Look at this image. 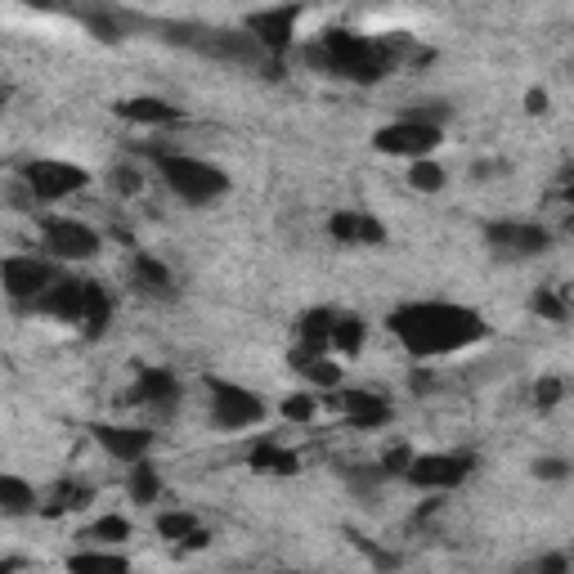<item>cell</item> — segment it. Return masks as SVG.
<instances>
[{
	"label": "cell",
	"instance_id": "1",
	"mask_svg": "<svg viewBox=\"0 0 574 574\" xmlns=\"http://www.w3.org/2000/svg\"><path fill=\"white\" fill-rule=\"evenodd\" d=\"M391 332L413 359H440L476 346L489 337V323L480 310L453 301H409L391 310Z\"/></svg>",
	"mask_w": 574,
	"mask_h": 574
},
{
	"label": "cell",
	"instance_id": "2",
	"mask_svg": "<svg viewBox=\"0 0 574 574\" xmlns=\"http://www.w3.org/2000/svg\"><path fill=\"white\" fill-rule=\"evenodd\" d=\"M400 50H409V36H355V32H323L314 45H305V63L314 72L328 77H346V81H382L386 72L400 63Z\"/></svg>",
	"mask_w": 574,
	"mask_h": 574
},
{
	"label": "cell",
	"instance_id": "3",
	"mask_svg": "<svg viewBox=\"0 0 574 574\" xmlns=\"http://www.w3.org/2000/svg\"><path fill=\"white\" fill-rule=\"evenodd\" d=\"M153 166L162 171L166 189H171L180 202H193V207H207V202H216L220 193L229 189V175L220 171V166H211V162H198V157L162 153V148H157Z\"/></svg>",
	"mask_w": 574,
	"mask_h": 574
},
{
	"label": "cell",
	"instance_id": "4",
	"mask_svg": "<svg viewBox=\"0 0 574 574\" xmlns=\"http://www.w3.org/2000/svg\"><path fill=\"white\" fill-rule=\"evenodd\" d=\"M207 391H211V422L220 431H243L265 418L261 395L247 391V386L225 382V377H207Z\"/></svg>",
	"mask_w": 574,
	"mask_h": 574
},
{
	"label": "cell",
	"instance_id": "5",
	"mask_svg": "<svg viewBox=\"0 0 574 574\" xmlns=\"http://www.w3.org/2000/svg\"><path fill=\"white\" fill-rule=\"evenodd\" d=\"M23 184L32 189L36 202H59L86 189L90 171L77 162H59V157H36V162H23Z\"/></svg>",
	"mask_w": 574,
	"mask_h": 574
},
{
	"label": "cell",
	"instance_id": "6",
	"mask_svg": "<svg viewBox=\"0 0 574 574\" xmlns=\"http://www.w3.org/2000/svg\"><path fill=\"white\" fill-rule=\"evenodd\" d=\"M435 144H440V126L422 122V117H404V122L382 126L373 135L377 153H391V157H431Z\"/></svg>",
	"mask_w": 574,
	"mask_h": 574
},
{
	"label": "cell",
	"instance_id": "7",
	"mask_svg": "<svg viewBox=\"0 0 574 574\" xmlns=\"http://www.w3.org/2000/svg\"><path fill=\"white\" fill-rule=\"evenodd\" d=\"M296 18H301V5H274V9H256L247 18V32L261 45L270 59H283L287 45L296 41Z\"/></svg>",
	"mask_w": 574,
	"mask_h": 574
},
{
	"label": "cell",
	"instance_id": "8",
	"mask_svg": "<svg viewBox=\"0 0 574 574\" xmlns=\"http://www.w3.org/2000/svg\"><path fill=\"white\" fill-rule=\"evenodd\" d=\"M471 467H476L471 453H422V458H413V467L404 471V480L418 489H453L467 480Z\"/></svg>",
	"mask_w": 574,
	"mask_h": 574
},
{
	"label": "cell",
	"instance_id": "9",
	"mask_svg": "<svg viewBox=\"0 0 574 574\" xmlns=\"http://www.w3.org/2000/svg\"><path fill=\"white\" fill-rule=\"evenodd\" d=\"M41 243L54 261H90L99 252V234L90 225H81V220H45Z\"/></svg>",
	"mask_w": 574,
	"mask_h": 574
},
{
	"label": "cell",
	"instance_id": "10",
	"mask_svg": "<svg viewBox=\"0 0 574 574\" xmlns=\"http://www.w3.org/2000/svg\"><path fill=\"white\" fill-rule=\"evenodd\" d=\"M485 243L503 256H539L552 247V234L543 225H521V220H489Z\"/></svg>",
	"mask_w": 574,
	"mask_h": 574
},
{
	"label": "cell",
	"instance_id": "11",
	"mask_svg": "<svg viewBox=\"0 0 574 574\" xmlns=\"http://www.w3.org/2000/svg\"><path fill=\"white\" fill-rule=\"evenodd\" d=\"M0 274H5V292L14 301H36L45 287L59 279V270L50 261H36V256H5Z\"/></svg>",
	"mask_w": 574,
	"mask_h": 574
},
{
	"label": "cell",
	"instance_id": "12",
	"mask_svg": "<svg viewBox=\"0 0 574 574\" xmlns=\"http://www.w3.org/2000/svg\"><path fill=\"white\" fill-rule=\"evenodd\" d=\"M86 301H90V279H54L32 305L63 323H81L86 319Z\"/></svg>",
	"mask_w": 574,
	"mask_h": 574
},
{
	"label": "cell",
	"instance_id": "13",
	"mask_svg": "<svg viewBox=\"0 0 574 574\" xmlns=\"http://www.w3.org/2000/svg\"><path fill=\"white\" fill-rule=\"evenodd\" d=\"M328 234L337 243H350V247H377L386 243V225L373 216V211H337L328 220Z\"/></svg>",
	"mask_w": 574,
	"mask_h": 574
},
{
	"label": "cell",
	"instance_id": "14",
	"mask_svg": "<svg viewBox=\"0 0 574 574\" xmlns=\"http://www.w3.org/2000/svg\"><path fill=\"white\" fill-rule=\"evenodd\" d=\"M95 440L113 453L117 462H140L153 444V431L144 427H95Z\"/></svg>",
	"mask_w": 574,
	"mask_h": 574
},
{
	"label": "cell",
	"instance_id": "15",
	"mask_svg": "<svg viewBox=\"0 0 574 574\" xmlns=\"http://www.w3.org/2000/svg\"><path fill=\"white\" fill-rule=\"evenodd\" d=\"M341 404H346L350 427H359V431H373V427L391 422V404L373 391H350V395H341Z\"/></svg>",
	"mask_w": 574,
	"mask_h": 574
},
{
	"label": "cell",
	"instance_id": "16",
	"mask_svg": "<svg viewBox=\"0 0 574 574\" xmlns=\"http://www.w3.org/2000/svg\"><path fill=\"white\" fill-rule=\"evenodd\" d=\"M117 117L140 122V126H175V122H180V108L166 104V99L140 95V99H122V104H117Z\"/></svg>",
	"mask_w": 574,
	"mask_h": 574
},
{
	"label": "cell",
	"instance_id": "17",
	"mask_svg": "<svg viewBox=\"0 0 574 574\" xmlns=\"http://www.w3.org/2000/svg\"><path fill=\"white\" fill-rule=\"evenodd\" d=\"M131 400H140V404H157V409H166V404L180 400V382H175V373H166V368H144V373L135 377Z\"/></svg>",
	"mask_w": 574,
	"mask_h": 574
},
{
	"label": "cell",
	"instance_id": "18",
	"mask_svg": "<svg viewBox=\"0 0 574 574\" xmlns=\"http://www.w3.org/2000/svg\"><path fill=\"white\" fill-rule=\"evenodd\" d=\"M332 323H337V310H310L301 319V346L305 355H328L332 350Z\"/></svg>",
	"mask_w": 574,
	"mask_h": 574
},
{
	"label": "cell",
	"instance_id": "19",
	"mask_svg": "<svg viewBox=\"0 0 574 574\" xmlns=\"http://www.w3.org/2000/svg\"><path fill=\"white\" fill-rule=\"evenodd\" d=\"M157 534L171 543H189V548H202L207 543V530L198 525V516L189 512H162L157 516Z\"/></svg>",
	"mask_w": 574,
	"mask_h": 574
},
{
	"label": "cell",
	"instance_id": "20",
	"mask_svg": "<svg viewBox=\"0 0 574 574\" xmlns=\"http://www.w3.org/2000/svg\"><path fill=\"white\" fill-rule=\"evenodd\" d=\"M247 462H252L256 471H265V476H292L296 467H301V458H296L292 449H283V444H256L252 453H247Z\"/></svg>",
	"mask_w": 574,
	"mask_h": 574
},
{
	"label": "cell",
	"instance_id": "21",
	"mask_svg": "<svg viewBox=\"0 0 574 574\" xmlns=\"http://www.w3.org/2000/svg\"><path fill=\"white\" fill-rule=\"evenodd\" d=\"M90 489L86 485H72V480H59V485L45 494V503H41V512L45 516H63V512H81V507L90 503Z\"/></svg>",
	"mask_w": 574,
	"mask_h": 574
},
{
	"label": "cell",
	"instance_id": "22",
	"mask_svg": "<svg viewBox=\"0 0 574 574\" xmlns=\"http://www.w3.org/2000/svg\"><path fill=\"white\" fill-rule=\"evenodd\" d=\"M292 368L314 386H337L341 382V368L332 364L328 355H305V350H292Z\"/></svg>",
	"mask_w": 574,
	"mask_h": 574
},
{
	"label": "cell",
	"instance_id": "23",
	"mask_svg": "<svg viewBox=\"0 0 574 574\" xmlns=\"http://www.w3.org/2000/svg\"><path fill=\"white\" fill-rule=\"evenodd\" d=\"M368 341V323L359 319V314H337V323H332V350H341V355H359Z\"/></svg>",
	"mask_w": 574,
	"mask_h": 574
},
{
	"label": "cell",
	"instance_id": "24",
	"mask_svg": "<svg viewBox=\"0 0 574 574\" xmlns=\"http://www.w3.org/2000/svg\"><path fill=\"white\" fill-rule=\"evenodd\" d=\"M36 507V489L18 476H0V512L5 516H23Z\"/></svg>",
	"mask_w": 574,
	"mask_h": 574
},
{
	"label": "cell",
	"instance_id": "25",
	"mask_svg": "<svg viewBox=\"0 0 574 574\" xmlns=\"http://www.w3.org/2000/svg\"><path fill=\"white\" fill-rule=\"evenodd\" d=\"M68 570H72V574H90V570H99V574H122V570H131V561H126V557H113V552H77V557H68Z\"/></svg>",
	"mask_w": 574,
	"mask_h": 574
},
{
	"label": "cell",
	"instance_id": "26",
	"mask_svg": "<svg viewBox=\"0 0 574 574\" xmlns=\"http://www.w3.org/2000/svg\"><path fill=\"white\" fill-rule=\"evenodd\" d=\"M86 337H99V332L113 323V301H108V292L99 283H90V301H86Z\"/></svg>",
	"mask_w": 574,
	"mask_h": 574
},
{
	"label": "cell",
	"instance_id": "27",
	"mask_svg": "<svg viewBox=\"0 0 574 574\" xmlns=\"http://www.w3.org/2000/svg\"><path fill=\"white\" fill-rule=\"evenodd\" d=\"M135 283L148 287V292H157V296H166L171 292V270H166L162 261H153V256H135Z\"/></svg>",
	"mask_w": 574,
	"mask_h": 574
},
{
	"label": "cell",
	"instance_id": "28",
	"mask_svg": "<svg viewBox=\"0 0 574 574\" xmlns=\"http://www.w3.org/2000/svg\"><path fill=\"white\" fill-rule=\"evenodd\" d=\"M162 494V480H157V471L148 467V462H131V498L135 503H153V498Z\"/></svg>",
	"mask_w": 574,
	"mask_h": 574
},
{
	"label": "cell",
	"instance_id": "29",
	"mask_svg": "<svg viewBox=\"0 0 574 574\" xmlns=\"http://www.w3.org/2000/svg\"><path fill=\"white\" fill-rule=\"evenodd\" d=\"M530 310L539 314V319H548V323H566V319H570V305H566V296H561V292H552V287H539V292H534Z\"/></svg>",
	"mask_w": 574,
	"mask_h": 574
},
{
	"label": "cell",
	"instance_id": "30",
	"mask_svg": "<svg viewBox=\"0 0 574 574\" xmlns=\"http://www.w3.org/2000/svg\"><path fill=\"white\" fill-rule=\"evenodd\" d=\"M409 184H413L418 193L444 189V166H435L431 157H418V162H413V171H409Z\"/></svg>",
	"mask_w": 574,
	"mask_h": 574
},
{
	"label": "cell",
	"instance_id": "31",
	"mask_svg": "<svg viewBox=\"0 0 574 574\" xmlns=\"http://www.w3.org/2000/svg\"><path fill=\"white\" fill-rule=\"evenodd\" d=\"M81 18H86V27H90V32L99 36V41H122V36H126L122 18L104 14V9H86V14H81Z\"/></svg>",
	"mask_w": 574,
	"mask_h": 574
},
{
	"label": "cell",
	"instance_id": "32",
	"mask_svg": "<svg viewBox=\"0 0 574 574\" xmlns=\"http://www.w3.org/2000/svg\"><path fill=\"white\" fill-rule=\"evenodd\" d=\"M561 395H566L561 377H539V382H534V409H557Z\"/></svg>",
	"mask_w": 574,
	"mask_h": 574
},
{
	"label": "cell",
	"instance_id": "33",
	"mask_svg": "<svg viewBox=\"0 0 574 574\" xmlns=\"http://www.w3.org/2000/svg\"><path fill=\"white\" fill-rule=\"evenodd\" d=\"M413 458H418V453H413L409 444H395V449H386V458H382V471H386V476H404V471L413 467Z\"/></svg>",
	"mask_w": 574,
	"mask_h": 574
},
{
	"label": "cell",
	"instance_id": "34",
	"mask_svg": "<svg viewBox=\"0 0 574 574\" xmlns=\"http://www.w3.org/2000/svg\"><path fill=\"white\" fill-rule=\"evenodd\" d=\"M126 534H131V525L122 521V516H104V521L95 525V530L86 534V539H104V543H122Z\"/></svg>",
	"mask_w": 574,
	"mask_h": 574
},
{
	"label": "cell",
	"instance_id": "35",
	"mask_svg": "<svg viewBox=\"0 0 574 574\" xmlns=\"http://www.w3.org/2000/svg\"><path fill=\"white\" fill-rule=\"evenodd\" d=\"M283 418L287 422H310L314 418V400H310V395H287V400H283Z\"/></svg>",
	"mask_w": 574,
	"mask_h": 574
},
{
	"label": "cell",
	"instance_id": "36",
	"mask_svg": "<svg viewBox=\"0 0 574 574\" xmlns=\"http://www.w3.org/2000/svg\"><path fill=\"white\" fill-rule=\"evenodd\" d=\"M534 476L539 480H561V476H570V462L566 458H539L534 462Z\"/></svg>",
	"mask_w": 574,
	"mask_h": 574
},
{
	"label": "cell",
	"instance_id": "37",
	"mask_svg": "<svg viewBox=\"0 0 574 574\" xmlns=\"http://www.w3.org/2000/svg\"><path fill=\"white\" fill-rule=\"evenodd\" d=\"M113 180H117V189L122 193H140V171H131V166H122Z\"/></svg>",
	"mask_w": 574,
	"mask_h": 574
},
{
	"label": "cell",
	"instance_id": "38",
	"mask_svg": "<svg viewBox=\"0 0 574 574\" xmlns=\"http://www.w3.org/2000/svg\"><path fill=\"white\" fill-rule=\"evenodd\" d=\"M409 382H413V391H418V395H431L435 391V373H431V368H418Z\"/></svg>",
	"mask_w": 574,
	"mask_h": 574
},
{
	"label": "cell",
	"instance_id": "39",
	"mask_svg": "<svg viewBox=\"0 0 574 574\" xmlns=\"http://www.w3.org/2000/svg\"><path fill=\"white\" fill-rule=\"evenodd\" d=\"M525 113H548V90H530V95H525Z\"/></svg>",
	"mask_w": 574,
	"mask_h": 574
},
{
	"label": "cell",
	"instance_id": "40",
	"mask_svg": "<svg viewBox=\"0 0 574 574\" xmlns=\"http://www.w3.org/2000/svg\"><path fill=\"white\" fill-rule=\"evenodd\" d=\"M539 570H566V557H543Z\"/></svg>",
	"mask_w": 574,
	"mask_h": 574
},
{
	"label": "cell",
	"instance_id": "41",
	"mask_svg": "<svg viewBox=\"0 0 574 574\" xmlns=\"http://www.w3.org/2000/svg\"><path fill=\"white\" fill-rule=\"evenodd\" d=\"M566 202H574V180L566 184Z\"/></svg>",
	"mask_w": 574,
	"mask_h": 574
},
{
	"label": "cell",
	"instance_id": "42",
	"mask_svg": "<svg viewBox=\"0 0 574 574\" xmlns=\"http://www.w3.org/2000/svg\"><path fill=\"white\" fill-rule=\"evenodd\" d=\"M32 5H41V9H45V5H54V0H32Z\"/></svg>",
	"mask_w": 574,
	"mask_h": 574
},
{
	"label": "cell",
	"instance_id": "43",
	"mask_svg": "<svg viewBox=\"0 0 574 574\" xmlns=\"http://www.w3.org/2000/svg\"><path fill=\"white\" fill-rule=\"evenodd\" d=\"M566 229H570V234H574V216H570V220H566Z\"/></svg>",
	"mask_w": 574,
	"mask_h": 574
},
{
	"label": "cell",
	"instance_id": "44",
	"mask_svg": "<svg viewBox=\"0 0 574 574\" xmlns=\"http://www.w3.org/2000/svg\"><path fill=\"white\" fill-rule=\"evenodd\" d=\"M570 180H574V166H570Z\"/></svg>",
	"mask_w": 574,
	"mask_h": 574
}]
</instances>
